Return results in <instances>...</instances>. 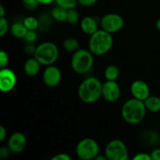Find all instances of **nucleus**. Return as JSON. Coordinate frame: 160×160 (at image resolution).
<instances>
[{
	"label": "nucleus",
	"mask_w": 160,
	"mask_h": 160,
	"mask_svg": "<svg viewBox=\"0 0 160 160\" xmlns=\"http://www.w3.org/2000/svg\"><path fill=\"white\" fill-rule=\"evenodd\" d=\"M131 92L133 98L145 101L150 96V88L145 81L142 80H136L131 84Z\"/></svg>",
	"instance_id": "12"
},
{
	"label": "nucleus",
	"mask_w": 160,
	"mask_h": 160,
	"mask_svg": "<svg viewBox=\"0 0 160 160\" xmlns=\"http://www.w3.org/2000/svg\"><path fill=\"white\" fill-rule=\"evenodd\" d=\"M9 56H8L7 52L3 50L0 51V67L2 68H5L6 66L9 63Z\"/></svg>",
	"instance_id": "27"
},
{
	"label": "nucleus",
	"mask_w": 160,
	"mask_h": 160,
	"mask_svg": "<svg viewBox=\"0 0 160 160\" xmlns=\"http://www.w3.org/2000/svg\"><path fill=\"white\" fill-rule=\"evenodd\" d=\"M55 2L58 6H60L67 10L75 8L78 3V0H55Z\"/></svg>",
	"instance_id": "22"
},
{
	"label": "nucleus",
	"mask_w": 160,
	"mask_h": 160,
	"mask_svg": "<svg viewBox=\"0 0 160 160\" xmlns=\"http://www.w3.org/2000/svg\"><path fill=\"white\" fill-rule=\"evenodd\" d=\"M94 55L90 50L80 48L73 52L71 58V67L75 73L84 74L92 68L94 64Z\"/></svg>",
	"instance_id": "4"
},
{
	"label": "nucleus",
	"mask_w": 160,
	"mask_h": 160,
	"mask_svg": "<svg viewBox=\"0 0 160 160\" xmlns=\"http://www.w3.org/2000/svg\"><path fill=\"white\" fill-rule=\"evenodd\" d=\"M63 48L66 51L70 52H75L80 49V44L77 39L73 38H67L63 42Z\"/></svg>",
	"instance_id": "20"
},
{
	"label": "nucleus",
	"mask_w": 160,
	"mask_h": 160,
	"mask_svg": "<svg viewBox=\"0 0 160 160\" xmlns=\"http://www.w3.org/2000/svg\"><path fill=\"white\" fill-rule=\"evenodd\" d=\"M5 14H6V11H5L4 7H3L2 5H0V17H5Z\"/></svg>",
	"instance_id": "37"
},
{
	"label": "nucleus",
	"mask_w": 160,
	"mask_h": 160,
	"mask_svg": "<svg viewBox=\"0 0 160 160\" xmlns=\"http://www.w3.org/2000/svg\"><path fill=\"white\" fill-rule=\"evenodd\" d=\"M145 107L148 111L152 112H158L160 111V98L155 95H150L144 101Z\"/></svg>",
	"instance_id": "16"
},
{
	"label": "nucleus",
	"mask_w": 160,
	"mask_h": 160,
	"mask_svg": "<svg viewBox=\"0 0 160 160\" xmlns=\"http://www.w3.org/2000/svg\"><path fill=\"white\" fill-rule=\"evenodd\" d=\"M9 29V26L7 19L5 17H1L0 18V36L3 37L8 32Z\"/></svg>",
	"instance_id": "25"
},
{
	"label": "nucleus",
	"mask_w": 160,
	"mask_h": 160,
	"mask_svg": "<svg viewBox=\"0 0 160 160\" xmlns=\"http://www.w3.org/2000/svg\"><path fill=\"white\" fill-rule=\"evenodd\" d=\"M51 160H71V157L67 153H59L55 155Z\"/></svg>",
	"instance_id": "31"
},
{
	"label": "nucleus",
	"mask_w": 160,
	"mask_h": 160,
	"mask_svg": "<svg viewBox=\"0 0 160 160\" xmlns=\"http://www.w3.org/2000/svg\"><path fill=\"white\" fill-rule=\"evenodd\" d=\"M81 28L85 34L92 35L98 30L96 20L92 17H85L81 20Z\"/></svg>",
	"instance_id": "14"
},
{
	"label": "nucleus",
	"mask_w": 160,
	"mask_h": 160,
	"mask_svg": "<svg viewBox=\"0 0 160 160\" xmlns=\"http://www.w3.org/2000/svg\"><path fill=\"white\" fill-rule=\"evenodd\" d=\"M76 154L82 160L95 159L99 154V146L92 138H84L80 141L76 146Z\"/></svg>",
	"instance_id": "6"
},
{
	"label": "nucleus",
	"mask_w": 160,
	"mask_h": 160,
	"mask_svg": "<svg viewBox=\"0 0 160 160\" xmlns=\"http://www.w3.org/2000/svg\"><path fill=\"white\" fill-rule=\"evenodd\" d=\"M27 145V138L23 133H13L8 140L7 146L11 152L19 153L21 152L25 148Z\"/></svg>",
	"instance_id": "13"
},
{
	"label": "nucleus",
	"mask_w": 160,
	"mask_h": 160,
	"mask_svg": "<svg viewBox=\"0 0 160 160\" xmlns=\"http://www.w3.org/2000/svg\"><path fill=\"white\" fill-rule=\"evenodd\" d=\"M23 23L28 31H35L38 28H39L38 19L34 17H26L23 20Z\"/></svg>",
	"instance_id": "21"
},
{
	"label": "nucleus",
	"mask_w": 160,
	"mask_h": 160,
	"mask_svg": "<svg viewBox=\"0 0 160 160\" xmlns=\"http://www.w3.org/2000/svg\"><path fill=\"white\" fill-rule=\"evenodd\" d=\"M102 29L110 34L118 32L122 29L124 24L123 17L117 13H108L101 19Z\"/></svg>",
	"instance_id": "8"
},
{
	"label": "nucleus",
	"mask_w": 160,
	"mask_h": 160,
	"mask_svg": "<svg viewBox=\"0 0 160 160\" xmlns=\"http://www.w3.org/2000/svg\"><path fill=\"white\" fill-rule=\"evenodd\" d=\"M17 83L15 73L6 67L0 70V90L2 92H11Z\"/></svg>",
	"instance_id": "10"
},
{
	"label": "nucleus",
	"mask_w": 160,
	"mask_h": 160,
	"mask_svg": "<svg viewBox=\"0 0 160 160\" xmlns=\"http://www.w3.org/2000/svg\"><path fill=\"white\" fill-rule=\"evenodd\" d=\"M120 88L116 81L106 80L102 86V97L109 102H114L120 97Z\"/></svg>",
	"instance_id": "9"
},
{
	"label": "nucleus",
	"mask_w": 160,
	"mask_h": 160,
	"mask_svg": "<svg viewBox=\"0 0 160 160\" xmlns=\"http://www.w3.org/2000/svg\"><path fill=\"white\" fill-rule=\"evenodd\" d=\"M34 56L42 65H52L59 57V48L52 42H45L38 45Z\"/></svg>",
	"instance_id": "5"
},
{
	"label": "nucleus",
	"mask_w": 160,
	"mask_h": 160,
	"mask_svg": "<svg viewBox=\"0 0 160 160\" xmlns=\"http://www.w3.org/2000/svg\"><path fill=\"white\" fill-rule=\"evenodd\" d=\"M10 150L7 147H1L0 148V157L2 159H6L8 158L9 156V152H10Z\"/></svg>",
	"instance_id": "33"
},
{
	"label": "nucleus",
	"mask_w": 160,
	"mask_h": 160,
	"mask_svg": "<svg viewBox=\"0 0 160 160\" xmlns=\"http://www.w3.org/2000/svg\"><path fill=\"white\" fill-rule=\"evenodd\" d=\"M22 2H23L25 7L30 9H34V8L37 7L38 5L39 4L38 0H22Z\"/></svg>",
	"instance_id": "28"
},
{
	"label": "nucleus",
	"mask_w": 160,
	"mask_h": 160,
	"mask_svg": "<svg viewBox=\"0 0 160 160\" xmlns=\"http://www.w3.org/2000/svg\"><path fill=\"white\" fill-rule=\"evenodd\" d=\"M97 0H78V4L81 5L84 7H89V6H94L96 3Z\"/></svg>",
	"instance_id": "30"
},
{
	"label": "nucleus",
	"mask_w": 160,
	"mask_h": 160,
	"mask_svg": "<svg viewBox=\"0 0 160 160\" xmlns=\"http://www.w3.org/2000/svg\"><path fill=\"white\" fill-rule=\"evenodd\" d=\"M105 156L109 160H127L129 153L124 142L120 139H113L106 145Z\"/></svg>",
	"instance_id": "7"
},
{
	"label": "nucleus",
	"mask_w": 160,
	"mask_h": 160,
	"mask_svg": "<svg viewBox=\"0 0 160 160\" xmlns=\"http://www.w3.org/2000/svg\"><path fill=\"white\" fill-rule=\"evenodd\" d=\"M90 36L88 47L94 56H103L112 48L113 38L110 33L100 29Z\"/></svg>",
	"instance_id": "3"
},
{
	"label": "nucleus",
	"mask_w": 160,
	"mask_h": 160,
	"mask_svg": "<svg viewBox=\"0 0 160 160\" xmlns=\"http://www.w3.org/2000/svg\"><path fill=\"white\" fill-rule=\"evenodd\" d=\"M120 69L117 66L111 64L106 68L104 72V76L108 81H116L120 76Z\"/></svg>",
	"instance_id": "18"
},
{
	"label": "nucleus",
	"mask_w": 160,
	"mask_h": 160,
	"mask_svg": "<svg viewBox=\"0 0 160 160\" xmlns=\"http://www.w3.org/2000/svg\"><path fill=\"white\" fill-rule=\"evenodd\" d=\"M42 64L36 59V58L31 57L29 58L28 60L25 62L23 65V70L24 73L29 77H34L38 73L40 70V67Z\"/></svg>",
	"instance_id": "15"
},
{
	"label": "nucleus",
	"mask_w": 160,
	"mask_h": 160,
	"mask_svg": "<svg viewBox=\"0 0 160 160\" xmlns=\"http://www.w3.org/2000/svg\"><path fill=\"white\" fill-rule=\"evenodd\" d=\"M146 111L144 101L132 98L123 103L121 108V116L127 123L138 124L144 120Z\"/></svg>",
	"instance_id": "1"
},
{
	"label": "nucleus",
	"mask_w": 160,
	"mask_h": 160,
	"mask_svg": "<svg viewBox=\"0 0 160 160\" xmlns=\"http://www.w3.org/2000/svg\"><path fill=\"white\" fill-rule=\"evenodd\" d=\"M28 28L24 25V23L16 22L10 27V31L12 35L17 38H23L28 32Z\"/></svg>",
	"instance_id": "17"
},
{
	"label": "nucleus",
	"mask_w": 160,
	"mask_h": 160,
	"mask_svg": "<svg viewBox=\"0 0 160 160\" xmlns=\"http://www.w3.org/2000/svg\"><path fill=\"white\" fill-rule=\"evenodd\" d=\"M134 160H152L151 155L147 154V153H138L134 156Z\"/></svg>",
	"instance_id": "32"
},
{
	"label": "nucleus",
	"mask_w": 160,
	"mask_h": 160,
	"mask_svg": "<svg viewBox=\"0 0 160 160\" xmlns=\"http://www.w3.org/2000/svg\"><path fill=\"white\" fill-rule=\"evenodd\" d=\"M51 17H52V19H54L55 20H56V21H67V9H63V8L57 6L52 10Z\"/></svg>",
	"instance_id": "19"
},
{
	"label": "nucleus",
	"mask_w": 160,
	"mask_h": 160,
	"mask_svg": "<svg viewBox=\"0 0 160 160\" xmlns=\"http://www.w3.org/2000/svg\"><path fill=\"white\" fill-rule=\"evenodd\" d=\"M80 20V15L78 11L73 8L67 10V21L70 24H75L78 23Z\"/></svg>",
	"instance_id": "23"
},
{
	"label": "nucleus",
	"mask_w": 160,
	"mask_h": 160,
	"mask_svg": "<svg viewBox=\"0 0 160 160\" xmlns=\"http://www.w3.org/2000/svg\"><path fill=\"white\" fill-rule=\"evenodd\" d=\"M152 160H160V148H156L152 152Z\"/></svg>",
	"instance_id": "34"
},
{
	"label": "nucleus",
	"mask_w": 160,
	"mask_h": 160,
	"mask_svg": "<svg viewBox=\"0 0 160 160\" xmlns=\"http://www.w3.org/2000/svg\"><path fill=\"white\" fill-rule=\"evenodd\" d=\"M39 4H43V5H48L54 2L55 0H38Z\"/></svg>",
	"instance_id": "36"
},
{
	"label": "nucleus",
	"mask_w": 160,
	"mask_h": 160,
	"mask_svg": "<svg viewBox=\"0 0 160 160\" xmlns=\"http://www.w3.org/2000/svg\"><path fill=\"white\" fill-rule=\"evenodd\" d=\"M37 47L34 46L33 43H27L24 47V52L28 55H34L35 52V50Z\"/></svg>",
	"instance_id": "29"
},
{
	"label": "nucleus",
	"mask_w": 160,
	"mask_h": 160,
	"mask_svg": "<svg viewBox=\"0 0 160 160\" xmlns=\"http://www.w3.org/2000/svg\"><path fill=\"white\" fill-rule=\"evenodd\" d=\"M38 38L37 33L35 32V31H28L26 35L23 38L25 42L27 43H34Z\"/></svg>",
	"instance_id": "26"
},
{
	"label": "nucleus",
	"mask_w": 160,
	"mask_h": 160,
	"mask_svg": "<svg viewBox=\"0 0 160 160\" xmlns=\"http://www.w3.org/2000/svg\"><path fill=\"white\" fill-rule=\"evenodd\" d=\"M51 18H52V17H50L47 14H43V15L41 16L40 18L38 19L39 27L42 29H46V28H48L50 26V24H51Z\"/></svg>",
	"instance_id": "24"
},
{
	"label": "nucleus",
	"mask_w": 160,
	"mask_h": 160,
	"mask_svg": "<svg viewBox=\"0 0 160 160\" xmlns=\"http://www.w3.org/2000/svg\"><path fill=\"white\" fill-rule=\"evenodd\" d=\"M7 135V131L3 126H0V142H3Z\"/></svg>",
	"instance_id": "35"
},
{
	"label": "nucleus",
	"mask_w": 160,
	"mask_h": 160,
	"mask_svg": "<svg viewBox=\"0 0 160 160\" xmlns=\"http://www.w3.org/2000/svg\"><path fill=\"white\" fill-rule=\"evenodd\" d=\"M102 84L98 78L90 77L86 78L78 87V97L85 103H93L102 97Z\"/></svg>",
	"instance_id": "2"
},
{
	"label": "nucleus",
	"mask_w": 160,
	"mask_h": 160,
	"mask_svg": "<svg viewBox=\"0 0 160 160\" xmlns=\"http://www.w3.org/2000/svg\"><path fill=\"white\" fill-rule=\"evenodd\" d=\"M95 160H106L107 159V158H106V156H105V154L104 156H102V155L98 154V156L95 158Z\"/></svg>",
	"instance_id": "38"
},
{
	"label": "nucleus",
	"mask_w": 160,
	"mask_h": 160,
	"mask_svg": "<svg viewBox=\"0 0 160 160\" xmlns=\"http://www.w3.org/2000/svg\"><path fill=\"white\" fill-rule=\"evenodd\" d=\"M62 78L61 71L57 67L52 65L47 66L42 75V79L46 86L49 88H55L59 84Z\"/></svg>",
	"instance_id": "11"
},
{
	"label": "nucleus",
	"mask_w": 160,
	"mask_h": 160,
	"mask_svg": "<svg viewBox=\"0 0 160 160\" xmlns=\"http://www.w3.org/2000/svg\"><path fill=\"white\" fill-rule=\"evenodd\" d=\"M156 29H157L158 31H160V17L159 19H158L157 20H156Z\"/></svg>",
	"instance_id": "39"
}]
</instances>
